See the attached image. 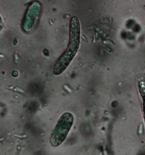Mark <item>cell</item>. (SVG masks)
<instances>
[{"mask_svg":"<svg viewBox=\"0 0 145 155\" xmlns=\"http://www.w3.org/2000/svg\"><path fill=\"white\" fill-rule=\"evenodd\" d=\"M80 36L79 21L76 17H73L70 21L68 46L54 66L53 73L55 75H58L65 71L75 56L79 47Z\"/></svg>","mask_w":145,"mask_h":155,"instance_id":"1","label":"cell"},{"mask_svg":"<svg viewBox=\"0 0 145 155\" xmlns=\"http://www.w3.org/2000/svg\"><path fill=\"white\" fill-rule=\"evenodd\" d=\"M74 117L69 112L64 113L60 118L52 134L50 143L54 147L59 146L65 140L72 126Z\"/></svg>","mask_w":145,"mask_h":155,"instance_id":"2","label":"cell"},{"mask_svg":"<svg viewBox=\"0 0 145 155\" xmlns=\"http://www.w3.org/2000/svg\"><path fill=\"white\" fill-rule=\"evenodd\" d=\"M41 2L34 1L29 6L22 22V30L24 32L30 33L35 30L38 26L42 11Z\"/></svg>","mask_w":145,"mask_h":155,"instance_id":"3","label":"cell"}]
</instances>
